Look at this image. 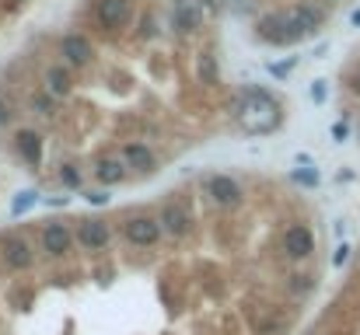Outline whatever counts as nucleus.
<instances>
[{"label": "nucleus", "instance_id": "nucleus-2", "mask_svg": "<svg viewBox=\"0 0 360 335\" xmlns=\"http://www.w3.org/2000/svg\"><path fill=\"white\" fill-rule=\"evenodd\" d=\"M255 39L273 46V49H287V46L304 42L308 35L287 18V11H266V14L255 18Z\"/></svg>", "mask_w": 360, "mask_h": 335}, {"label": "nucleus", "instance_id": "nucleus-3", "mask_svg": "<svg viewBox=\"0 0 360 335\" xmlns=\"http://www.w3.org/2000/svg\"><path fill=\"white\" fill-rule=\"evenodd\" d=\"M200 189H203V196H207L214 206H221V210H238L241 203H245L241 182L231 178V175H224V171L203 175V178H200Z\"/></svg>", "mask_w": 360, "mask_h": 335}, {"label": "nucleus", "instance_id": "nucleus-27", "mask_svg": "<svg viewBox=\"0 0 360 335\" xmlns=\"http://www.w3.org/2000/svg\"><path fill=\"white\" fill-rule=\"evenodd\" d=\"M308 95H311V102H315V105H326V98H329V88H326V81H311Z\"/></svg>", "mask_w": 360, "mask_h": 335}, {"label": "nucleus", "instance_id": "nucleus-26", "mask_svg": "<svg viewBox=\"0 0 360 335\" xmlns=\"http://www.w3.org/2000/svg\"><path fill=\"white\" fill-rule=\"evenodd\" d=\"M290 290H294V294H308V290H315V276H304V272L290 276Z\"/></svg>", "mask_w": 360, "mask_h": 335}, {"label": "nucleus", "instance_id": "nucleus-33", "mask_svg": "<svg viewBox=\"0 0 360 335\" xmlns=\"http://www.w3.org/2000/svg\"><path fill=\"white\" fill-rule=\"evenodd\" d=\"M67 199H70V196H49V199H46V206L60 210V206H67Z\"/></svg>", "mask_w": 360, "mask_h": 335}, {"label": "nucleus", "instance_id": "nucleus-6", "mask_svg": "<svg viewBox=\"0 0 360 335\" xmlns=\"http://www.w3.org/2000/svg\"><path fill=\"white\" fill-rule=\"evenodd\" d=\"M39 244H42V251H46L49 258H67L70 248L77 244V234H74L70 223L49 217V221L42 223V230H39Z\"/></svg>", "mask_w": 360, "mask_h": 335}, {"label": "nucleus", "instance_id": "nucleus-12", "mask_svg": "<svg viewBox=\"0 0 360 335\" xmlns=\"http://www.w3.org/2000/svg\"><path fill=\"white\" fill-rule=\"evenodd\" d=\"M14 150L25 161V168L39 171L42 168V154H46V136L39 129H14Z\"/></svg>", "mask_w": 360, "mask_h": 335}, {"label": "nucleus", "instance_id": "nucleus-19", "mask_svg": "<svg viewBox=\"0 0 360 335\" xmlns=\"http://www.w3.org/2000/svg\"><path fill=\"white\" fill-rule=\"evenodd\" d=\"M39 203H42V192H39V189H21V192H14V199H11L7 214H11V221H18V217L32 214Z\"/></svg>", "mask_w": 360, "mask_h": 335}, {"label": "nucleus", "instance_id": "nucleus-11", "mask_svg": "<svg viewBox=\"0 0 360 335\" xmlns=\"http://www.w3.org/2000/svg\"><path fill=\"white\" fill-rule=\"evenodd\" d=\"M60 56H63V63H67L70 70H84V67L95 60V46H91L88 35L67 32V35L60 39Z\"/></svg>", "mask_w": 360, "mask_h": 335}, {"label": "nucleus", "instance_id": "nucleus-30", "mask_svg": "<svg viewBox=\"0 0 360 335\" xmlns=\"http://www.w3.org/2000/svg\"><path fill=\"white\" fill-rule=\"evenodd\" d=\"M347 91H350L354 98H360V70H350V74H347Z\"/></svg>", "mask_w": 360, "mask_h": 335}, {"label": "nucleus", "instance_id": "nucleus-32", "mask_svg": "<svg viewBox=\"0 0 360 335\" xmlns=\"http://www.w3.org/2000/svg\"><path fill=\"white\" fill-rule=\"evenodd\" d=\"M25 4H28V0H0V11H4V14H14V11H21Z\"/></svg>", "mask_w": 360, "mask_h": 335}, {"label": "nucleus", "instance_id": "nucleus-21", "mask_svg": "<svg viewBox=\"0 0 360 335\" xmlns=\"http://www.w3.org/2000/svg\"><path fill=\"white\" fill-rule=\"evenodd\" d=\"M28 105H32V112H39V115H56V98L42 88V91H35L32 98H28Z\"/></svg>", "mask_w": 360, "mask_h": 335}, {"label": "nucleus", "instance_id": "nucleus-16", "mask_svg": "<svg viewBox=\"0 0 360 335\" xmlns=\"http://www.w3.org/2000/svg\"><path fill=\"white\" fill-rule=\"evenodd\" d=\"M42 84H46V91H49L56 102H60V98H70V95H74V70H70L67 63H53V67H46Z\"/></svg>", "mask_w": 360, "mask_h": 335}, {"label": "nucleus", "instance_id": "nucleus-35", "mask_svg": "<svg viewBox=\"0 0 360 335\" xmlns=\"http://www.w3.org/2000/svg\"><path fill=\"white\" fill-rule=\"evenodd\" d=\"M333 4H336V0H333Z\"/></svg>", "mask_w": 360, "mask_h": 335}, {"label": "nucleus", "instance_id": "nucleus-14", "mask_svg": "<svg viewBox=\"0 0 360 335\" xmlns=\"http://www.w3.org/2000/svg\"><path fill=\"white\" fill-rule=\"evenodd\" d=\"M287 18H290L304 35H319L322 25H326V7H315V4H308V0H297V4L287 7Z\"/></svg>", "mask_w": 360, "mask_h": 335}, {"label": "nucleus", "instance_id": "nucleus-9", "mask_svg": "<svg viewBox=\"0 0 360 335\" xmlns=\"http://www.w3.org/2000/svg\"><path fill=\"white\" fill-rule=\"evenodd\" d=\"M280 248H283V255L294 258V262L311 258V255H315V234H311V227H308V223H290V227H283Z\"/></svg>", "mask_w": 360, "mask_h": 335}, {"label": "nucleus", "instance_id": "nucleus-23", "mask_svg": "<svg viewBox=\"0 0 360 335\" xmlns=\"http://www.w3.org/2000/svg\"><path fill=\"white\" fill-rule=\"evenodd\" d=\"M136 35L143 39V42H154L158 39V18L147 11V14H140V21H136Z\"/></svg>", "mask_w": 360, "mask_h": 335}, {"label": "nucleus", "instance_id": "nucleus-8", "mask_svg": "<svg viewBox=\"0 0 360 335\" xmlns=\"http://www.w3.org/2000/svg\"><path fill=\"white\" fill-rule=\"evenodd\" d=\"M133 18V0H98L95 4V25L105 32V35H116L129 25Z\"/></svg>", "mask_w": 360, "mask_h": 335}, {"label": "nucleus", "instance_id": "nucleus-10", "mask_svg": "<svg viewBox=\"0 0 360 335\" xmlns=\"http://www.w3.org/2000/svg\"><path fill=\"white\" fill-rule=\"evenodd\" d=\"M158 221L165 227V234L175 237V241L189 237V230H193V214H189V206L182 199H165L161 210H158Z\"/></svg>", "mask_w": 360, "mask_h": 335}, {"label": "nucleus", "instance_id": "nucleus-25", "mask_svg": "<svg viewBox=\"0 0 360 335\" xmlns=\"http://www.w3.org/2000/svg\"><path fill=\"white\" fill-rule=\"evenodd\" d=\"M329 133H333V140H336V143H347V140H350V119H347V115H343V119H336Z\"/></svg>", "mask_w": 360, "mask_h": 335}, {"label": "nucleus", "instance_id": "nucleus-34", "mask_svg": "<svg viewBox=\"0 0 360 335\" xmlns=\"http://www.w3.org/2000/svg\"><path fill=\"white\" fill-rule=\"evenodd\" d=\"M350 21H354V28H360V7L354 11V14H350Z\"/></svg>", "mask_w": 360, "mask_h": 335}, {"label": "nucleus", "instance_id": "nucleus-15", "mask_svg": "<svg viewBox=\"0 0 360 335\" xmlns=\"http://www.w3.org/2000/svg\"><path fill=\"white\" fill-rule=\"evenodd\" d=\"M120 157L126 161V168H129V171H140V175H150V171L158 168V157H154V150H150L147 143H140V140H129V143H122Z\"/></svg>", "mask_w": 360, "mask_h": 335}, {"label": "nucleus", "instance_id": "nucleus-29", "mask_svg": "<svg viewBox=\"0 0 360 335\" xmlns=\"http://www.w3.org/2000/svg\"><path fill=\"white\" fill-rule=\"evenodd\" d=\"M350 251H354V248H350L347 241H340V244H336V251H333V265H336V269H343V265L350 262Z\"/></svg>", "mask_w": 360, "mask_h": 335}, {"label": "nucleus", "instance_id": "nucleus-13", "mask_svg": "<svg viewBox=\"0 0 360 335\" xmlns=\"http://www.w3.org/2000/svg\"><path fill=\"white\" fill-rule=\"evenodd\" d=\"M203 28V7L196 0H172V32L196 35Z\"/></svg>", "mask_w": 360, "mask_h": 335}, {"label": "nucleus", "instance_id": "nucleus-4", "mask_svg": "<svg viewBox=\"0 0 360 335\" xmlns=\"http://www.w3.org/2000/svg\"><path fill=\"white\" fill-rule=\"evenodd\" d=\"M120 230H122V241L133 244V248H154L161 241V234H165L158 214H129V217H122Z\"/></svg>", "mask_w": 360, "mask_h": 335}, {"label": "nucleus", "instance_id": "nucleus-24", "mask_svg": "<svg viewBox=\"0 0 360 335\" xmlns=\"http://www.w3.org/2000/svg\"><path fill=\"white\" fill-rule=\"evenodd\" d=\"M294 67H297V56H290V60H276V63H269L266 70H269V77H276V81H287V77L294 74Z\"/></svg>", "mask_w": 360, "mask_h": 335}, {"label": "nucleus", "instance_id": "nucleus-18", "mask_svg": "<svg viewBox=\"0 0 360 335\" xmlns=\"http://www.w3.org/2000/svg\"><path fill=\"white\" fill-rule=\"evenodd\" d=\"M196 74L207 88H217L221 84V63H217V53L214 49H203L200 60H196Z\"/></svg>", "mask_w": 360, "mask_h": 335}, {"label": "nucleus", "instance_id": "nucleus-17", "mask_svg": "<svg viewBox=\"0 0 360 335\" xmlns=\"http://www.w3.org/2000/svg\"><path fill=\"white\" fill-rule=\"evenodd\" d=\"M91 175H95V182H98L102 189L120 185L122 178H126V161H122V157H98V161L91 164Z\"/></svg>", "mask_w": 360, "mask_h": 335}, {"label": "nucleus", "instance_id": "nucleus-5", "mask_svg": "<svg viewBox=\"0 0 360 335\" xmlns=\"http://www.w3.org/2000/svg\"><path fill=\"white\" fill-rule=\"evenodd\" d=\"M0 262L7 272H28L35 265V244L25 234H4L0 237Z\"/></svg>", "mask_w": 360, "mask_h": 335}, {"label": "nucleus", "instance_id": "nucleus-31", "mask_svg": "<svg viewBox=\"0 0 360 335\" xmlns=\"http://www.w3.org/2000/svg\"><path fill=\"white\" fill-rule=\"evenodd\" d=\"M11 119H14V112H11V102H7V98H0V126H11Z\"/></svg>", "mask_w": 360, "mask_h": 335}, {"label": "nucleus", "instance_id": "nucleus-28", "mask_svg": "<svg viewBox=\"0 0 360 335\" xmlns=\"http://www.w3.org/2000/svg\"><path fill=\"white\" fill-rule=\"evenodd\" d=\"M84 199H88L91 206H109V199H112V196H109L105 189H84Z\"/></svg>", "mask_w": 360, "mask_h": 335}, {"label": "nucleus", "instance_id": "nucleus-1", "mask_svg": "<svg viewBox=\"0 0 360 335\" xmlns=\"http://www.w3.org/2000/svg\"><path fill=\"white\" fill-rule=\"evenodd\" d=\"M231 115L241 126V133L248 136H269L283 126V102L259 84H245L231 105Z\"/></svg>", "mask_w": 360, "mask_h": 335}, {"label": "nucleus", "instance_id": "nucleus-22", "mask_svg": "<svg viewBox=\"0 0 360 335\" xmlns=\"http://www.w3.org/2000/svg\"><path fill=\"white\" fill-rule=\"evenodd\" d=\"M56 178H60V185H63V189H81V185H84V178H81V168H77V164H60Z\"/></svg>", "mask_w": 360, "mask_h": 335}, {"label": "nucleus", "instance_id": "nucleus-7", "mask_svg": "<svg viewBox=\"0 0 360 335\" xmlns=\"http://www.w3.org/2000/svg\"><path fill=\"white\" fill-rule=\"evenodd\" d=\"M74 234H77V248H81V251H88V255L105 251V248L112 244V221H105V217H88V221H77Z\"/></svg>", "mask_w": 360, "mask_h": 335}, {"label": "nucleus", "instance_id": "nucleus-20", "mask_svg": "<svg viewBox=\"0 0 360 335\" xmlns=\"http://www.w3.org/2000/svg\"><path fill=\"white\" fill-rule=\"evenodd\" d=\"M297 189H319L322 185V175H319V168L315 164H301V168H290V175H287Z\"/></svg>", "mask_w": 360, "mask_h": 335}]
</instances>
